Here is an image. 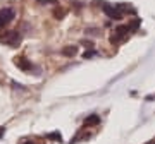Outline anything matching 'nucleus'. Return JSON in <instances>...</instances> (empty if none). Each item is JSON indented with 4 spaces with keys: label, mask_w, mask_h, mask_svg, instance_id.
I'll list each match as a JSON object with an SVG mask.
<instances>
[{
    "label": "nucleus",
    "mask_w": 155,
    "mask_h": 144,
    "mask_svg": "<svg viewBox=\"0 0 155 144\" xmlns=\"http://www.w3.org/2000/svg\"><path fill=\"white\" fill-rule=\"evenodd\" d=\"M0 41L9 45V46H19L21 43V34L17 31H5L4 34H0Z\"/></svg>",
    "instance_id": "f257e3e1"
},
{
    "label": "nucleus",
    "mask_w": 155,
    "mask_h": 144,
    "mask_svg": "<svg viewBox=\"0 0 155 144\" xmlns=\"http://www.w3.org/2000/svg\"><path fill=\"white\" fill-rule=\"evenodd\" d=\"M127 31H129V26H119V28H116L114 33H112V36H110V43L116 45L119 41H122L127 36Z\"/></svg>",
    "instance_id": "f03ea898"
},
{
    "label": "nucleus",
    "mask_w": 155,
    "mask_h": 144,
    "mask_svg": "<svg viewBox=\"0 0 155 144\" xmlns=\"http://www.w3.org/2000/svg\"><path fill=\"white\" fill-rule=\"evenodd\" d=\"M102 9H104V12H105L110 19H121V17H122V12L121 11L124 9V7H122V5L112 7V5H109V4H104V5H102Z\"/></svg>",
    "instance_id": "7ed1b4c3"
},
{
    "label": "nucleus",
    "mask_w": 155,
    "mask_h": 144,
    "mask_svg": "<svg viewBox=\"0 0 155 144\" xmlns=\"http://www.w3.org/2000/svg\"><path fill=\"white\" fill-rule=\"evenodd\" d=\"M14 16H16V12L12 11V9H9V7L2 9V11H0V29L4 28V26H7V24L14 19Z\"/></svg>",
    "instance_id": "20e7f679"
},
{
    "label": "nucleus",
    "mask_w": 155,
    "mask_h": 144,
    "mask_svg": "<svg viewBox=\"0 0 155 144\" xmlns=\"http://www.w3.org/2000/svg\"><path fill=\"white\" fill-rule=\"evenodd\" d=\"M14 64H16V65L21 69V70H24V72H26V70H31V69H33V64H31L28 58H24V57H16Z\"/></svg>",
    "instance_id": "39448f33"
},
{
    "label": "nucleus",
    "mask_w": 155,
    "mask_h": 144,
    "mask_svg": "<svg viewBox=\"0 0 155 144\" xmlns=\"http://www.w3.org/2000/svg\"><path fill=\"white\" fill-rule=\"evenodd\" d=\"M100 124V117L98 115H91L84 120V127H91V125H98Z\"/></svg>",
    "instance_id": "423d86ee"
},
{
    "label": "nucleus",
    "mask_w": 155,
    "mask_h": 144,
    "mask_svg": "<svg viewBox=\"0 0 155 144\" xmlns=\"http://www.w3.org/2000/svg\"><path fill=\"white\" fill-rule=\"evenodd\" d=\"M76 52H78V46H66L62 50V53L64 55H76Z\"/></svg>",
    "instance_id": "0eeeda50"
},
{
    "label": "nucleus",
    "mask_w": 155,
    "mask_h": 144,
    "mask_svg": "<svg viewBox=\"0 0 155 144\" xmlns=\"http://www.w3.org/2000/svg\"><path fill=\"white\" fill-rule=\"evenodd\" d=\"M64 14H66V9H62V7H61V9H57V11L54 12V16H55L57 19H62V16H64Z\"/></svg>",
    "instance_id": "6e6552de"
},
{
    "label": "nucleus",
    "mask_w": 155,
    "mask_h": 144,
    "mask_svg": "<svg viewBox=\"0 0 155 144\" xmlns=\"http://www.w3.org/2000/svg\"><path fill=\"white\" fill-rule=\"evenodd\" d=\"M48 137H50V139H55V141H62V137H61V134H59V132H52V134H48Z\"/></svg>",
    "instance_id": "1a4fd4ad"
},
{
    "label": "nucleus",
    "mask_w": 155,
    "mask_h": 144,
    "mask_svg": "<svg viewBox=\"0 0 155 144\" xmlns=\"http://www.w3.org/2000/svg\"><path fill=\"white\" fill-rule=\"evenodd\" d=\"M83 45L86 46V48H91V45H93V43H91V41H83Z\"/></svg>",
    "instance_id": "9d476101"
},
{
    "label": "nucleus",
    "mask_w": 155,
    "mask_h": 144,
    "mask_svg": "<svg viewBox=\"0 0 155 144\" xmlns=\"http://www.w3.org/2000/svg\"><path fill=\"white\" fill-rule=\"evenodd\" d=\"M97 52H88V53H84V58H88V57H91V55H95Z\"/></svg>",
    "instance_id": "9b49d317"
},
{
    "label": "nucleus",
    "mask_w": 155,
    "mask_h": 144,
    "mask_svg": "<svg viewBox=\"0 0 155 144\" xmlns=\"http://www.w3.org/2000/svg\"><path fill=\"white\" fill-rule=\"evenodd\" d=\"M2 134H4V127H0V136H2Z\"/></svg>",
    "instance_id": "f8f14e48"
},
{
    "label": "nucleus",
    "mask_w": 155,
    "mask_h": 144,
    "mask_svg": "<svg viewBox=\"0 0 155 144\" xmlns=\"http://www.w3.org/2000/svg\"><path fill=\"white\" fill-rule=\"evenodd\" d=\"M150 144H155V141H152V142H150Z\"/></svg>",
    "instance_id": "ddd939ff"
},
{
    "label": "nucleus",
    "mask_w": 155,
    "mask_h": 144,
    "mask_svg": "<svg viewBox=\"0 0 155 144\" xmlns=\"http://www.w3.org/2000/svg\"><path fill=\"white\" fill-rule=\"evenodd\" d=\"M24 144H33V142H24Z\"/></svg>",
    "instance_id": "4468645a"
}]
</instances>
